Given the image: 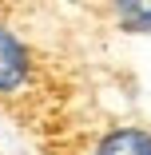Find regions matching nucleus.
I'll return each mask as SVG.
<instances>
[{
  "label": "nucleus",
  "instance_id": "f03ea898",
  "mask_svg": "<svg viewBox=\"0 0 151 155\" xmlns=\"http://www.w3.org/2000/svg\"><path fill=\"white\" fill-rule=\"evenodd\" d=\"M92 155H151V131L147 127H111Z\"/></svg>",
  "mask_w": 151,
  "mask_h": 155
},
{
  "label": "nucleus",
  "instance_id": "f257e3e1",
  "mask_svg": "<svg viewBox=\"0 0 151 155\" xmlns=\"http://www.w3.org/2000/svg\"><path fill=\"white\" fill-rule=\"evenodd\" d=\"M28 80H32V52L0 24V96L20 91Z\"/></svg>",
  "mask_w": 151,
  "mask_h": 155
}]
</instances>
